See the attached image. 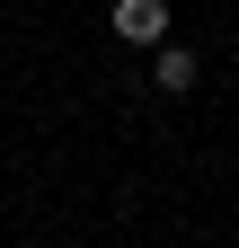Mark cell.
<instances>
[{
	"instance_id": "1",
	"label": "cell",
	"mask_w": 239,
	"mask_h": 248,
	"mask_svg": "<svg viewBox=\"0 0 239 248\" xmlns=\"http://www.w3.org/2000/svg\"><path fill=\"white\" fill-rule=\"evenodd\" d=\"M115 36L124 45H160L168 36V0H115Z\"/></svg>"
},
{
	"instance_id": "2",
	"label": "cell",
	"mask_w": 239,
	"mask_h": 248,
	"mask_svg": "<svg viewBox=\"0 0 239 248\" xmlns=\"http://www.w3.org/2000/svg\"><path fill=\"white\" fill-rule=\"evenodd\" d=\"M151 80L168 89V98H186V89H195V53H186V45H160V62H151Z\"/></svg>"
}]
</instances>
